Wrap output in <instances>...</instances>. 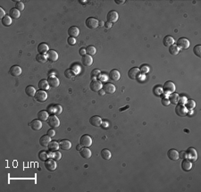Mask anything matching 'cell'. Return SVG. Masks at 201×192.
Returning <instances> with one entry per match:
<instances>
[{
  "label": "cell",
  "mask_w": 201,
  "mask_h": 192,
  "mask_svg": "<svg viewBox=\"0 0 201 192\" xmlns=\"http://www.w3.org/2000/svg\"><path fill=\"white\" fill-rule=\"evenodd\" d=\"M179 158H182V159H187L186 151H182L180 153H179Z\"/></svg>",
  "instance_id": "obj_52"
},
{
  "label": "cell",
  "mask_w": 201,
  "mask_h": 192,
  "mask_svg": "<svg viewBox=\"0 0 201 192\" xmlns=\"http://www.w3.org/2000/svg\"><path fill=\"white\" fill-rule=\"evenodd\" d=\"M105 25L106 28H111V27H112V23H108V22H107L106 23H105Z\"/></svg>",
  "instance_id": "obj_57"
},
{
  "label": "cell",
  "mask_w": 201,
  "mask_h": 192,
  "mask_svg": "<svg viewBox=\"0 0 201 192\" xmlns=\"http://www.w3.org/2000/svg\"><path fill=\"white\" fill-rule=\"evenodd\" d=\"M103 89L105 93H108V94H113L115 93V90H116V88L115 85H113L112 83H105L104 86H103Z\"/></svg>",
  "instance_id": "obj_18"
},
{
  "label": "cell",
  "mask_w": 201,
  "mask_h": 192,
  "mask_svg": "<svg viewBox=\"0 0 201 192\" xmlns=\"http://www.w3.org/2000/svg\"><path fill=\"white\" fill-rule=\"evenodd\" d=\"M90 122L92 126H95V127H100L102 125V119L100 118L99 116H92L90 119Z\"/></svg>",
  "instance_id": "obj_16"
},
{
  "label": "cell",
  "mask_w": 201,
  "mask_h": 192,
  "mask_svg": "<svg viewBox=\"0 0 201 192\" xmlns=\"http://www.w3.org/2000/svg\"><path fill=\"white\" fill-rule=\"evenodd\" d=\"M48 84H49V87L51 88H57L58 86L60 85V81L56 77H54V76H50L48 78Z\"/></svg>",
  "instance_id": "obj_21"
},
{
  "label": "cell",
  "mask_w": 201,
  "mask_h": 192,
  "mask_svg": "<svg viewBox=\"0 0 201 192\" xmlns=\"http://www.w3.org/2000/svg\"><path fill=\"white\" fill-rule=\"evenodd\" d=\"M29 125H30V127L33 130L38 131V130H39L40 129L42 128V122L40 121V120H38V119H35V120H32L29 123Z\"/></svg>",
  "instance_id": "obj_13"
},
{
  "label": "cell",
  "mask_w": 201,
  "mask_h": 192,
  "mask_svg": "<svg viewBox=\"0 0 201 192\" xmlns=\"http://www.w3.org/2000/svg\"><path fill=\"white\" fill-rule=\"evenodd\" d=\"M75 75H76V74L74 73V72H73V71H72V69H67V70H65V72H64V76H65L67 79H72Z\"/></svg>",
  "instance_id": "obj_44"
},
{
  "label": "cell",
  "mask_w": 201,
  "mask_h": 192,
  "mask_svg": "<svg viewBox=\"0 0 201 192\" xmlns=\"http://www.w3.org/2000/svg\"><path fill=\"white\" fill-rule=\"evenodd\" d=\"M162 105H165V107H168V105H170V102H169V100H168V98H163L162 99Z\"/></svg>",
  "instance_id": "obj_53"
},
{
  "label": "cell",
  "mask_w": 201,
  "mask_h": 192,
  "mask_svg": "<svg viewBox=\"0 0 201 192\" xmlns=\"http://www.w3.org/2000/svg\"><path fill=\"white\" fill-rule=\"evenodd\" d=\"M106 18H107V22H108V23H116L118 21V18H119L118 13L116 11L112 10V11H110L108 13V14H107Z\"/></svg>",
  "instance_id": "obj_11"
},
{
  "label": "cell",
  "mask_w": 201,
  "mask_h": 192,
  "mask_svg": "<svg viewBox=\"0 0 201 192\" xmlns=\"http://www.w3.org/2000/svg\"><path fill=\"white\" fill-rule=\"evenodd\" d=\"M22 72H23V70L22 68L20 67V66L18 65H13L12 67L10 68L9 70V73L10 75L13 76V77H18L22 74Z\"/></svg>",
  "instance_id": "obj_12"
},
{
  "label": "cell",
  "mask_w": 201,
  "mask_h": 192,
  "mask_svg": "<svg viewBox=\"0 0 201 192\" xmlns=\"http://www.w3.org/2000/svg\"><path fill=\"white\" fill-rule=\"evenodd\" d=\"M191 168H192V163L188 159H183V161L182 162V169L184 171H189L191 170Z\"/></svg>",
  "instance_id": "obj_29"
},
{
  "label": "cell",
  "mask_w": 201,
  "mask_h": 192,
  "mask_svg": "<svg viewBox=\"0 0 201 192\" xmlns=\"http://www.w3.org/2000/svg\"><path fill=\"white\" fill-rule=\"evenodd\" d=\"M34 97L38 102L43 103L48 99V94H46V92L45 90H38Z\"/></svg>",
  "instance_id": "obj_6"
},
{
  "label": "cell",
  "mask_w": 201,
  "mask_h": 192,
  "mask_svg": "<svg viewBox=\"0 0 201 192\" xmlns=\"http://www.w3.org/2000/svg\"><path fill=\"white\" fill-rule=\"evenodd\" d=\"M38 52L41 55H43V54L45 55L46 53L48 52V46L46 43H40L38 46Z\"/></svg>",
  "instance_id": "obj_30"
},
{
  "label": "cell",
  "mask_w": 201,
  "mask_h": 192,
  "mask_svg": "<svg viewBox=\"0 0 201 192\" xmlns=\"http://www.w3.org/2000/svg\"><path fill=\"white\" fill-rule=\"evenodd\" d=\"M48 157H49V156H48V153H46V152L44 151V150L40 151L39 153H38V158H39L40 161L45 162L46 160H48Z\"/></svg>",
  "instance_id": "obj_39"
},
{
  "label": "cell",
  "mask_w": 201,
  "mask_h": 192,
  "mask_svg": "<svg viewBox=\"0 0 201 192\" xmlns=\"http://www.w3.org/2000/svg\"><path fill=\"white\" fill-rule=\"evenodd\" d=\"M50 142H51V138L48 135H43L39 140V144L42 147H48Z\"/></svg>",
  "instance_id": "obj_25"
},
{
  "label": "cell",
  "mask_w": 201,
  "mask_h": 192,
  "mask_svg": "<svg viewBox=\"0 0 201 192\" xmlns=\"http://www.w3.org/2000/svg\"><path fill=\"white\" fill-rule=\"evenodd\" d=\"M80 155L85 159H89L91 157V151L89 148H82L80 150Z\"/></svg>",
  "instance_id": "obj_19"
},
{
  "label": "cell",
  "mask_w": 201,
  "mask_h": 192,
  "mask_svg": "<svg viewBox=\"0 0 201 192\" xmlns=\"http://www.w3.org/2000/svg\"><path fill=\"white\" fill-rule=\"evenodd\" d=\"M46 58H48L50 62H53V63L56 62L58 60L57 52L55 50H48V52L46 53Z\"/></svg>",
  "instance_id": "obj_15"
},
{
  "label": "cell",
  "mask_w": 201,
  "mask_h": 192,
  "mask_svg": "<svg viewBox=\"0 0 201 192\" xmlns=\"http://www.w3.org/2000/svg\"><path fill=\"white\" fill-rule=\"evenodd\" d=\"M100 74V71L99 70H98V69H95V70H93L92 72H91V77L93 78V77H96V76H98V75H99Z\"/></svg>",
  "instance_id": "obj_51"
},
{
  "label": "cell",
  "mask_w": 201,
  "mask_h": 192,
  "mask_svg": "<svg viewBox=\"0 0 201 192\" xmlns=\"http://www.w3.org/2000/svg\"><path fill=\"white\" fill-rule=\"evenodd\" d=\"M36 60L39 64H45L46 62V60H48V58H46V56H45V55L38 54L36 56Z\"/></svg>",
  "instance_id": "obj_41"
},
{
  "label": "cell",
  "mask_w": 201,
  "mask_h": 192,
  "mask_svg": "<svg viewBox=\"0 0 201 192\" xmlns=\"http://www.w3.org/2000/svg\"><path fill=\"white\" fill-rule=\"evenodd\" d=\"M48 148L49 151L53 152V151H57L58 148H60V146H59V143L56 142V141H51V142L48 144Z\"/></svg>",
  "instance_id": "obj_35"
},
{
  "label": "cell",
  "mask_w": 201,
  "mask_h": 192,
  "mask_svg": "<svg viewBox=\"0 0 201 192\" xmlns=\"http://www.w3.org/2000/svg\"><path fill=\"white\" fill-rule=\"evenodd\" d=\"M140 72H145V73H146V72H149V66H147V65H142L141 66V67H140Z\"/></svg>",
  "instance_id": "obj_50"
},
{
  "label": "cell",
  "mask_w": 201,
  "mask_h": 192,
  "mask_svg": "<svg viewBox=\"0 0 201 192\" xmlns=\"http://www.w3.org/2000/svg\"><path fill=\"white\" fill-rule=\"evenodd\" d=\"M59 146H60V148L63 150H69L72 148V143L67 140H63L59 142Z\"/></svg>",
  "instance_id": "obj_24"
},
{
  "label": "cell",
  "mask_w": 201,
  "mask_h": 192,
  "mask_svg": "<svg viewBox=\"0 0 201 192\" xmlns=\"http://www.w3.org/2000/svg\"><path fill=\"white\" fill-rule=\"evenodd\" d=\"M48 156L52 157L53 159L56 160V161H59L62 158V155H61V153H60L59 151H55V153H52V152H51V155H48Z\"/></svg>",
  "instance_id": "obj_40"
},
{
  "label": "cell",
  "mask_w": 201,
  "mask_h": 192,
  "mask_svg": "<svg viewBox=\"0 0 201 192\" xmlns=\"http://www.w3.org/2000/svg\"><path fill=\"white\" fill-rule=\"evenodd\" d=\"M68 34L70 37L76 38L80 34V30L76 27V26H72V27H70L68 29Z\"/></svg>",
  "instance_id": "obj_28"
},
{
  "label": "cell",
  "mask_w": 201,
  "mask_h": 192,
  "mask_svg": "<svg viewBox=\"0 0 201 192\" xmlns=\"http://www.w3.org/2000/svg\"><path fill=\"white\" fill-rule=\"evenodd\" d=\"M140 75V70L137 67H133L128 72V77L131 80H137Z\"/></svg>",
  "instance_id": "obj_10"
},
{
  "label": "cell",
  "mask_w": 201,
  "mask_h": 192,
  "mask_svg": "<svg viewBox=\"0 0 201 192\" xmlns=\"http://www.w3.org/2000/svg\"><path fill=\"white\" fill-rule=\"evenodd\" d=\"M82 64L84 65V66H90L92 64H93V59H92V56H89V55H85L84 56H82Z\"/></svg>",
  "instance_id": "obj_23"
},
{
  "label": "cell",
  "mask_w": 201,
  "mask_h": 192,
  "mask_svg": "<svg viewBox=\"0 0 201 192\" xmlns=\"http://www.w3.org/2000/svg\"><path fill=\"white\" fill-rule=\"evenodd\" d=\"M85 24H86V26H87V27H88L89 29H90V30H95V29H97L98 26H99V22L98 21L96 18H94V17H89V18H87L86 22H85Z\"/></svg>",
  "instance_id": "obj_1"
},
{
  "label": "cell",
  "mask_w": 201,
  "mask_h": 192,
  "mask_svg": "<svg viewBox=\"0 0 201 192\" xmlns=\"http://www.w3.org/2000/svg\"><path fill=\"white\" fill-rule=\"evenodd\" d=\"M167 156L172 161H177L179 159V152L175 149H170L167 152Z\"/></svg>",
  "instance_id": "obj_17"
},
{
  "label": "cell",
  "mask_w": 201,
  "mask_h": 192,
  "mask_svg": "<svg viewBox=\"0 0 201 192\" xmlns=\"http://www.w3.org/2000/svg\"><path fill=\"white\" fill-rule=\"evenodd\" d=\"M80 56H84L86 55V49H85V48L80 49Z\"/></svg>",
  "instance_id": "obj_56"
},
{
  "label": "cell",
  "mask_w": 201,
  "mask_h": 192,
  "mask_svg": "<svg viewBox=\"0 0 201 192\" xmlns=\"http://www.w3.org/2000/svg\"><path fill=\"white\" fill-rule=\"evenodd\" d=\"M0 16H1L2 19L5 16V12L3 8H0Z\"/></svg>",
  "instance_id": "obj_55"
},
{
  "label": "cell",
  "mask_w": 201,
  "mask_h": 192,
  "mask_svg": "<svg viewBox=\"0 0 201 192\" xmlns=\"http://www.w3.org/2000/svg\"><path fill=\"white\" fill-rule=\"evenodd\" d=\"M190 41L186 38H180L177 40V47L179 49H188L190 48Z\"/></svg>",
  "instance_id": "obj_5"
},
{
  "label": "cell",
  "mask_w": 201,
  "mask_h": 192,
  "mask_svg": "<svg viewBox=\"0 0 201 192\" xmlns=\"http://www.w3.org/2000/svg\"><path fill=\"white\" fill-rule=\"evenodd\" d=\"M37 116L38 120H40L41 122H46V121H48V113L45 110H41L38 113Z\"/></svg>",
  "instance_id": "obj_26"
},
{
  "label": "cell",
  "mask_w": 201,
  "mask_h": 192,
  "mask_svg": "<svg viewBox=\"0 0 201 192\" xmlns=\"http://www.w3.org/2000/svg\"><path fill=\"white\" fill-rule=\"evenodd\" d=\"M196 107V102L194 100H187L186 104H185V107L187 109H190V110H192L194 109Z\"/></svg>",
  "instance_id": "obj_43"
},
{
  "label": "cell",
  "mask_w": 201,
  "mask_h": 192,
  "mask_svg": "<svg viewBox=\"0 0 201 192\" xmlns=\"http://www.w3.org/2000/svg\"><path fill=\"white\" fill-rule=\"evenodd\" d=\"M163 91L166 94H172L175 91V85H174L172 81H166L164 84Z\"/></svg>",
  "instance_id": "obj_4"
},
{
  "label": "cell",
  "mask_w": 201,
  "mask_h": 192,
  "mask_svg": "<svg viewBox=\"0 0 201 192\" xmlns=\"http://www.w3.org/2000/svg\"><path fill=\"white\" fill-rule=\"evenodd\" d=\"M168 100H169L170 104L177 105L179 103V101H180V96H179V94L175 93V92H173V93L169 95Z\"/></svg>",
  "instance_id": "obj_22"
},
{
  "label": "cell",
  "mask_w": 201,
  "mask_h": 192,
  "mask_svg": "<svg viewBox=\"0 0 201 192\" xmlns=\"http://www.w3.org/2000/svg\"><path fill=\"white\" fill-rule=\"evenodd\" d=\"M38 88L40 90H48L49 89L48 81L46 80H41L38 82Z\"/></svg>",
  "instance_id": "obj_34"
},
{
  "label": "cell",
  "mask_w": 201,
  "mask_h": 192,
  "mask_svg": "<svg viewBox=\"0 0 201 192\" xmlns=\"http://www.w3.org/2000/svg\"><path fill=\"white\" fill-rule=\"evenodd\" d=\"M101 157L103 158L104 160H105V161H108V160H110L111 159V156H112V154H111V152L107 149V148H104V149H102V151H101Z\"/></svg>",
  "instance_id": "obj_31"
},
{
  "label": "cell",
  "mask_w": 201,
  "mask_h": 192,
  "mask_svg": "<svg viewBox=\"0 0 201 192\" xmlns=\"http://www.w3.org/2000/svg\"><path fill=\"white\" fill-rule=\"evenodd\" d=\"M186 154H187V159L189 161H192V162H195L198 159V154H197V151L196 149H194L192 148H188L186 151Z\"/></svg>",
  "instance_id": "obj_3"
},
{
  "label": "cell",
  "mask_w": 201,
  "mask_h": 192,
  "mask_svg": "<svg viewBox=\"0 0 201 192\" xmlns=\"http://www.w3.org/2000/svg\"><path fill=\"white\" fill-rule=\"evenodd\" d=\"M46 135H48L50 138H53L54 136L56 135V131L54 130L53 128H51V129H49V130H48V132H46Z\"/></svg>",
  "instance_id": "obj_49"
},
{
  "label": "cell",
  "mask_w": 201,
  "mask_h": 192,
  "mask_svg": "<svg viewBox=\"0 0 201 192\" xmlns=\"http://www.w3.org/2000/svg\"><path fill=\"white\" fill-rule=\"evenodd\" d=\"M120 77H121V74H120V72L115 70V69H113L110 72H109V79L111 81H117L120 80Z\"/></svg>",
  "instance_id": "obj_20"
},
{
  "label": "cell",
  "mask_w": 201,
  "mask_h": 192,
  "mask_svg": "<svg viewBox=\"0 0 201 192\" xmlns=\"http://www.w3.org/2000/svg\"><path fill=\"white\" fill-rule=\"evenodd\" d=\"M193 52H194V54H195L198 57H201V46L200 45H197L196 47H194Z\"/></svg>",
  "instance_id": "obj_45"
},
{
  "label": "cell",
  "mask_w": 201,
  "mask_h": 192,
  "mask_svg": "<svg viewBox=\"0 0 201 192\" xmlns=\"http://www.w3.org/2000/svg\"><path fill=\"white\" fill-rule=\"evenodd\" d=\"M72 70L73 71V72H74L75 74H78L79 72H80V67L79 65H77V64H74V65L72 66Z\"/></svg>",
  "instance_id": "obj_47"
},
{
  "label": "cell",
  "mask_w": 201,
  "mask_h": 192,
  "mask_svg": "<svg viewBox=\"0 0 201 192\" xmlns=\"http://www.w3.org/2000/svg\"><path fill=\"white\" fill-rule=\"evenodd\" d=\"M20 15H21V13H20V11L18 9H16L15 7L12 8L9 11V16L13 19H18L20 17Z\"/></svg>",
  "instance_id": "obj_32"
},
{
  "label": "cell",
  "mask_w": 201,
  "mask_h": 192,
  "mask_svg": "<svg viewBox=\"0 0 201 192\" xmlns=\"http://www.w3.org/2000/svg\"><path fill=\"white\" fill-rule=\"evenodd\" d=\"M67 42H68V44L70 46H73V45H75V43H76V39H75V38L69 37L68 38H67Z\"/></svg>",
  "instance_id": "obj_48"
},
{
  "label": "cell",
  "mask_w": 201,
  "mask_h": 192,
  "mask_svg": "<svg viewBox=\"0 0 201 192\" xmlns=\"http://www.w3.org/2000/svg\"><path fill=\"white\" fill-rule=\"evenodd\" d=\"M1 23L5 27H9L12 24V18L9 15H5L3 19H1Z\"/></svg>",
  "instance_id": "obj_37"
},
{
  "label": "cell",
  "mask_w": 201,
  "mask_h": 192,
  "mask_svg": "<svg viewBox=\"0 0 201 192\" xmlns=\"http://www.w3.org/2000/svg\"><path fill=\"white\" fill-rule=\"evenodd\" d=\"M80 144L82 146L83 148H90L92 145V138L90 136L84 134L80 137Z\"/></svg>",
  "instance_id": "obj_2"
},
{
  "label": "cell",
  "mask_w": 201,
  "mask_h": 192,
  "mask_svg": "<svg viewBox=\"0 0 201 192\" xmlns=\"http://www.w3.org/2000/svg\"><path fill=\"white\" fill-rule=\"evenodd\" d=\"M52 113H54L55 114V115H61L62 114V111H63V108L61 105H55L54 107H52Z\"/></svg>",
  "instance_id": "obj_42"
},
{
  "label": "cell",
  "mask_w": 201,
  "mask_h": 192,
  "mask_svg": "<svg viewBox=\"0 0 201 192\" xmlns=\"http://www.w3.org/2000/svg\"><path fill=\"white\" fill-rule=\"evenodd\" d=\"M85 49H86V54L90 56H95L96 53H97V49H96L95 47H94V46H88V47H87Z\"/></svg>",
  "instance_id": "obj_36"
},
{
  "label": "cell",
  "mask_w": 201,
  "mask_h": 192,
  "mask_svg": "<svg viewBox=\"0 0 201 192\" xmlns=\"http://www.w3.org/2000/svg\"><path fill=\"white\" fill-rule=\"evenodd\" d=\"M115 3H116L117 5H123V4L125 3V1H123H123H115Z\"/></svg>",
  "instance_id": "obj_59"
},
{
  "label": "cell",
  "mask_w": 201,
  "mask_h": 192,
  "mask_svg": "<svg viewBox=\"0 0 201 192\" xmlns=\"http://www.w3.org/2000/svg\"><path fill=\"white\" fill-rule=\"evenodd\" d=\"M15 8L18 9L19 11H23L24 9V4L21 1H16L15 3Z\"/></svg>",
  "instance_id": "obj_46"
},
{
  "label": "cell",
  "mask_w": 201,
  "mask_h": 192,
  "mask_svg": "<svg viewBox=\"0 0 201 192\" xmlns=\"http://www.w3.org/2000/svg\"><path fill=\"white\" fill-rule=\"evenodd\" d=\"M180 104L182 105H185L187 102V98L185 97H180Z\"/></svg>",
  "instance_id": "obj_54"
},
{
  "label": "cell",
  "mask_w": 201,
  "mask_h": 192,
  "mask_svg": "<svg viewBox=\"0 0 201 192\" xmlns=\"http://www.w3.org/2000/svg\"><path fill=\"white\" fill-rule=\"evenodd\" d=\"M82 145H80V144H79V145L77 146V148H76V149H77L78 151H80V149H82Z\"/></svg>",
  "instance_id": "obj_58"
},
{
  "label": "cell",
  "mask_w": 201,
  "mask_h": 192,
  "mask_svg": "<svg viewBox=\"0 0 201 192\" xmlns=\"http://www.w3.org/2000/svg\"><path fill=\"white\" fill-rule=\"evenodd\" d=\"M44 164H45L46 169L49 171H53L56 169V160L52 159V158H49V159L46 160L44 162Z\"/></svg>",
  "instance_id": "obj_9"
},
{
  "label": "cell",
  "mask_w": 201,
  "mask_h": 192,
  "mask_svg": "<svg viewBox=\"0 0 201 192\" xmlns=\"http://www.w3.org/2000/svg\"><path fill=\"white\" fill-rule=\"evenodd\" d=\"M180 49L176 45H172L171 47H169V53L172 56H176L179 54Z\"/></svg>",
  "instance_id": "obj_38"
},
{
  "label": "cell",
  "mask_w": 201,
  "mask_h": 192,
  "mask_svg": "<svg viewBox=\"0 0 201 192\" xmlns=\"http://www.w3.org/2000/svg\"><path fill=\"white\" fill-rule=\"evenodd\" d=\"M174 42H175V40L172 36H166L163 39V44L165 47H171V46L174 45Z\"/></svg>",
  "instance_id": "obj_27"
},
{
  "label": "cell",
  "mask_w": 201,
  "mask_h": 192,
  "mask_svg": "<svg viewBox=\"0 0 201 192\" xmlns=\"http://www.w3.org/2000/svg\"><path fill=\"white\" fill-rule=\"evenodd\" d=\"M90 88L92 91H95V92H98L100 89L103 88L102 86V83L101 81H96V80H93L91 82H90Z\"/></svg>",
  "instance_id": "obj_14"
},
{
  "label": "cell",
  "mask_w": 201,
  "mask_h": 192,
  "mask_svg": "<svg viewBox=\"0 0 201 192\" xmlns=\"http://www.w3.org/2000/svg\"><path fill=\"white\" fill-rule=\"evenodd\" d=\"M99 24H100V25H103V24H104V23L101 21V22H99Z\"/></svg>",
  "instance_id": "obj_60"
},
{
  "label": "cell",
  "mask_w": 201,
  "mask_h": 192,
  "mask_svg": "<svg viewBox=\"0 0 201 192\" xmlns=\"http://www.w3.org/2000/svg\"><path fill=\"white\" fill-rule=\"evenodd\" d=\"M175 113L178 116H180V117H184L188 115V109L185 107L184 105H182V104H179L176 105L175 107Z\"/></svg>",
  "instance_id": "obj_7"
},
{
  "label": "cell",
  "mask_w": 201,
  "mask_h": 192,
  "mask_svg": "<svg viewBox=\"0 0 201 192\" xmlns=\"http://www.w3.org/2000/svg\"><path fill=\"white\" fill-rule=\"evenodd\" d=\"M48 123L49 126L53 129L58 128L60 126V121H59V119L57 118L56 115H51L50 117H48Z\"/></svg>",
  "instance_id": "obj_8"
},
{
  "label": "cell",
  "mask_w": 201,
  "mask_h": 192,
  "mask_svg": "<svg viewBox=\"0 0 201 192\" xmlns=\"http://www.w3.org/2000/svg\"><path fill=\"white\" fill-rule=\"evenodd\" d=\"M36 89L35 88L33 87V86H28L26 89H25V93L27 96L29 97H35V94H36Z\"/></svg>",
  "instance_id": "obj_33"
}]
</instances>
